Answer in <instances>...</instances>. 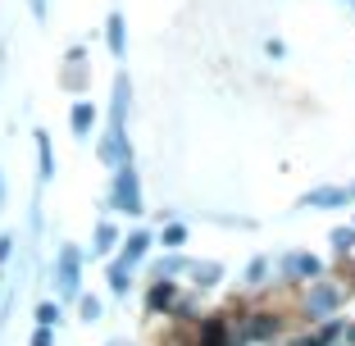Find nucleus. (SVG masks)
<instances>
[{
    "mask_svg": "<svg viewBox=\"0 0 355 346\" xmlns=\"http://www.w3.org/2000/svg\"><path fill=\"white\" fill-rule=\"evenodd\" d=\"M333 246H337V251H351V246H355V228H333Z\"/></svg>",
    "mask_w": 355,
    "mask_h": 346,
    "instance_id": "f3484780",
    "label": "nucleus"
},
{
    "mask_svg": "<svg viewBox=\"0 0 355 346\" xmlns=\"http://www.w3.org/2000/svg\"><path fill=\"white\" fill-rule=\"evenodd\" d=\"M301 205L310 210H333V205H355V182L351 187H319V191H305Z\"/></svg>",
    "mask_w": 355,
    "mask_h": 346,
    "instance_id": "7ed1b4c3",
    "label": "nucleus"
},
{
    "mask_svg": "<svg viewBox=\"0 0 355 346\" xmlns=\"http://www.w3.org/2000/svg\"><path fill=\"white\" fill-rule=\"evenodd\" d=\"M264 51H269L273 60H282V55H287V46H282V42H273V37H269V42H264Z\"/></svg>",
    "mask_w": 355,
    "mask_h": 346,
    "instance_id": "aec40b11",
    "label": "nucleus"
},
{
    "mask_svg": "<svg viewBox=\"0 0 355 346\" xmlns=\"http://www.w3.org/2000/svg\"><path fill=\"white\" fill-rule=\"evenodd\" d=\"M37 324H42V328H55V324H60V305H51V301L37 305Z\"/></svg>",
    "mask_w": 355,
    "mask_h": 346,
    "instance_id": "4468645a",
    "label": "nucleus"
},
{
    "mask_svg": "<svg viewBox=\"0 0 355 346\" xmlns=\"http://www.w3.org/2000/svg\"><path fill=\"white\" fill-rule=\"evenodd\" d=\"M246 333H251V337H273V333H278V319L260 310V315H251V328H246Z\"/></svg>",
    "mask_w": 355,
    "mask_h": 346,
    "instance_id": "f8f14e48",
    "label": "nucleus"
},
{
    "mask_svg": "<svg viewBox=\"0 0 355 346\" xmlns=\"http://www.w3.org/2000/svg\"><path fill=\"white\" fill-rule=\"evenodd\" d=\"M328 346H333V342H328ZM342 346H351V342H342Z\"/></svg>",
    "mask_w": 355,
    "mask_h": 346,
    "instance_id": "393cba45",
    "label": "nucleus"
},
{
    "mask_svg": "<svg viewBox=\"0 0 355 346\" xmlns=\"http://www.w3.org/2000/svg\"><path fill=\"white\" fill-rule=\"evenodd\" d=\"M114 241H119L114 223H96V246H92L96 255H110V251H114Z\"/></svg>",
    "mask_w": 355,
    "mask_h": 346,
    "instance_id": "9b49d317",
    "label": "nucleus"
},
{
    "mask_svg": "<svg viewBox=\"0 0 355 346\" xmlns=\"http://www.w3.org/2000/svg\"><path fill=\"white\" fill-rule=\"evenodd\" d=\"M0 205H5V178H0Z\"/></svg>",
    "mask_w": 355,
    "mask_h": 346,
    "instance_id": "5701e85b",
    "label": "nucleus"
},
{
    "mask_svg": "<svg viewBox=\"0 0 355 346\" xmlns=\"http://www.w3.org/2000/svg\"><path fill=\"white\" fill-rule=\"evenodd\" d=\"M55 283H60L64 296H78V283H83V255L73 246H64L60 260H55Z\"/></svg>",
    "mask_w": 355,
    "mask_h": 346,
    "instance_id": "f03ea898",
    "label": "nucleus"
},
{
    "mask_svg": "<svg viewBox=\"0 0 355 346\" xmlns=\"http://www.w3.org/2000/svg\"><path fill=\"white\" fill-rule=\"evenodd\" d=\"M200 346H228V324H223V319H205V328H200Z\"/></svg>",
    "mask_w": 355,
    "mask_h": 346,
    "instance_id": "9d476101",
    "label": "nucleus"
},
{
    "mask_svg": "<svg viewBox=\"0 0 355 346\" xmlns=\"http://www.w3.org/2000/svg\"><path fill=\"white\" fill-rule=\"evenodd\" d=\"M110 287H114L119 296L128 292V264H119V260H114V269H110Z\"/></svg>",
    "mask_w": 355,
    "mask_h": 346,
    "instance_id": "dca6fc26",
    "label": "nucleus"
},
{
    "mask_svg": "<svg viewBox=\"0 0 355 346\" xmlns=\"http://www.w3.org/2000/svg\"><path fill=\"white\" fill-rule=\"evenodd\" d=\"M351 346H355V328H351Z\"/></svg>",
    "mask_w": 355,
    "mask_h": 346,
    "instance_id": "b1692460",
    "label": "nucleus"
},
{
    "mask_svg": "<svg viewBox=\"0 0 355 346\" xmlns=\"http://www.w3.org/2000/svg\"><path fill=\"white\" fill-rule=\"evenodd\" d=\"M164 305H173V283H168V278H159L155 292H150V310H164Z\"/></svg>",
    "mask_w": 355,
    "mask_h": 346,
    "instance_id": "ddd939ff",
    "label": "nucleus"
},
{
    "mask_svg": "<svg viewBox=\"0 0 355 346\" xmlns=\"http://www.w3.org/2000/svg\"><path fill=\"white\" fill-rule=\"evenodd\" d=\"M110 200H114V210H123V214H141V210H146V205H141V182H137L132 159L114 164V187H110Z\"/></svg>",
    "mask_w": 355,
    "mask_h": 346,
    "instance_id": "f257e3e1",
    "label": "nucleus"
},
{
    "mask_svg": "<svg viewBox=\"0 0 355 346\" xmlns=\"http://www.w3.org/2000/svg\"><path fill=\"white\" fill-rule=\"evenodd\" d=\"M37 159H42V173L37 178L51 182L55 178V150H51V132H42V128H37Z\"/></svg>",
    "mask_w": 355,
    "mask_h": 346,
    "instance_id": "1a4fd4ad",
    "label": "nucleus"
},
{
    "mask_svg": "<svg viewBox=\"0 0 355 346\" xmlns=\"http://www.w3.org/2000/svg\"><path fill=\"white\" fill-rule=\"evenodd\" d=\"M10 255H14V237H0V269L10 264Z\"/></svg>",
    "mask_w": 355,
    "mask_h": 346,
    "instance_id": "6ab92c4d",
    "label": "nucleus"
},
{
    "mask_svg": "<svg viewBox=\"0 0 355 346\" xmlns=\"http://www.w3.org/2000/svg\"><path fill=\"white\" fill-rule=\"evenodd\" d=\"M351 5H355V0H351Z\"/></svg>",
    "mask_w": 355,
    "mask_h": 346,
    "instance_id": "a878e982",
    "label": "nucleus"
},
{
    "mask_svg": "<svg viewBox=\"0 0 355 346\" xmlns=\"http://www.w3.org/2000/svg\"><path fill=\"white\" fill-rule=\"evenodd\" d=\"M28 10L37 14V19H46V0H28Z\"/></svg>",
    "mask_w": 355,
    "mask_h": 346,
    "instance_id": "4be33fe9",
    "label": "nucleus"
},
{
    "mask_svg": "<svg viewBox=\"0 0 355 346\" xmlns=\"http://www.w3.org/2000/svg\"><path fill=\"white\" fill-rule=\"evenodd\" d=\"M337 301H342V292H337L333 283H319V287H310V296H305V310H310V319H319V315H333Z\"/></svg>",
    "mask_w": 355,
    "mask_h": 346,
    "instance_id": "20e7f679",
    "label": "nucleus"
},
{
    "mask_svg": "<svg viewBox=\"0 0 355 346\" xmlns=\"http://www.w3.org/2000/svg\"><path fill=\"white\" fill-rule=\"evenodd\" d=\"M83 319H87V324L101 319V301H96V296H87V301H83Z\"/></svg>",
    "mask_w": 355,
    "mask_h": 346,
    "instance_id": "a211bd4d",
    "label": "nucleus"
},
{
    "mask_svg": "<svg viewBox=\"0 0 355 346\" xmlns=\"http://www.w3.org/2000/svg\"><path fill=\"white\" fill-rule=\"evenodd\" d=\"M105 42H110V55H114V60H123L128 55V23H123V14H110V19H105Z\"/></svg>",
    "mask_w": 355,
    "mask_h": 346,
    "instance_id": "39448f33",
    "label": "nucleus"
},
{
    "mask_svg": "<svg viewBox=\"0 0 355 346\" xmlns=\"http://www.w3.org/2000/svg\"><path fill=\"white\" fill-rule=\"evenodd\" d=\"M32 346H51V328H37V333H32Z\"/></svg>",
    "mask_w": 355,
    "mask_h": 346,
    "instance_id": "412c9836",
    "label": "nucleus"
},
{
    "mask_svg": "<svg viewBox=\"0 0 355 346\" xmlns=\"http://www.w3.org/2000/svg\"><path fill=\"white\" fill-rule=\"evenodd\" d=\"M146 251H150V232H132V237L123 241V255H119V264H128V269H132V264L141 260Z\"/></svg>",
    "mask_w": 355,
    "mask_h": 346,
    "instance_id": "6e6552de",
    "label": "nucleus"
},
{
    "mask_svg": "<svg viewBox=\"0 0 355 346\" xmlns=\"http://www.w3.org/2000/svg\"><path fill=\"white\" fill-rule=\"evenodd\" d=\"M69 128H73L78 137L96 132V105H92V101H73V110H69Z\"/></svg>",
    "mask_w": 355,
    "mask_h": 346,
    "instance_id": "423d86ee",
    "label": "nucleus"
},
{
    "mask_svg": "<svg viewBox=\"0 0 355 346\" xmlns=\"http://www.w3.org/2000/svg\"><path fill=\"white\" fill-rule=\"evenodd\" d=\"M282 269H287V278H319V273H324V264L314 260V255L296 251V255H287V264H282Z\"/></svg>",
    "mask_w": 355,
    "mask_h": 346,
    "instance_id": "0eeeda50",
    "label": "nucleus"
},
{
    "mask_svg": "<svg viewBox=\"0 0 355 346\" xmlns=\"http://www.w3.org/2000/svg\"><path fill=\"white\" fill-rule=\"evenodd\" d=\"M159 241H164V246H182V241H187V228H182V223H168V228L159 232Z\"/></svg>",
    "mask_w": 355,
    "mask_h": 346,
    "instance_id": "2eb2a0df",
    "label": "nucleus"
}]
</instances>
